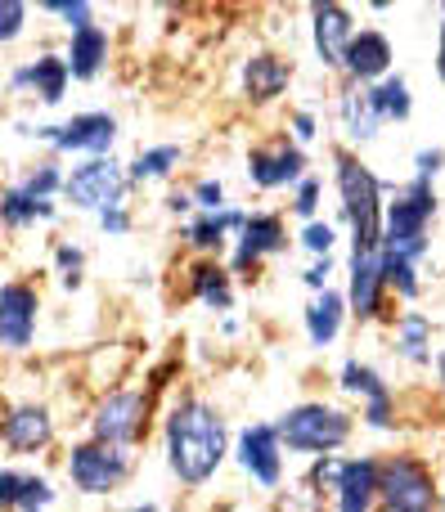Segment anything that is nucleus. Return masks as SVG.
<instances>
[{"label":"nucleus","instance_id":"nucleus-1","mask_svg":"<svg viewBox=\"0 0 445 512\" xmlns=\"http://www.w3.org/2000/svg\"><path fill=\"white\" fill-rule=\"evenodd\" d=\"M167 450L171 468L180 481H203L225 454V427L207 405H185L167 423Z\"/></svg>","mask_w":445,"mask_h":512},{"label":"nucleus","instance_id":"nucleus-2","mask_svg":"<svg viewBox=\"0 0 445 512\" xmlns=\"http://www.w3.org/2000/svg\"><path fill=\"white\" fill-rule=\"evenodd\" d=\"M338 180L342 198H347V216L356 225V256H378V180L356 158L338 162Z\"/></svg>","mask_w":445,"mask_h":512},{"label":"nucleus","instance_id":"nucleus-3","mask_svg":"<svg viewBox=\"0 0 445 512\" xmlns=\"http://www.w3.org/2000/svg\"><path fill=\"white\" fill-rule=\"evenodd\" d=\"M432 216V189L414 185L410 194H401V203L392 207V216H387V261H414V256L423 252V225H428Z\"/></svg>","mask_w":445,"mask_h":512},{"label":"nucleus","instance_id":"nucleus-4","mask_svg":"<svg viewBox=\"0 0 445 512\" xmlns=\"http://www.w3.org/2000/svg\"><path fill=\"white\" fill-rule=\"evenodd\" d=\"M284 441L293 450H333V445L347 441V418L338 409H324V405H302L284 418Z\"/></svg>","mask_w":445,"mask_h":512},{"label":"nucleus","instance_id":"nucleus-5","mask_svg":"<svg viewBox=\"0 0 445 512\" xmlns=\"http://www.w3.org/2000/svg\"><path fill=\"white\" fill-rule=\"evenodd\" d=\"M383 495L392 512H432V477L423 463L414 459H396L383 468Z\"/></svg>","mask_w":445,"mask_h":512},{"label":"nucleus","instance_id":"nucleus-6","mask_svg":"<svg viewBox=\"0 0 445 512\" xmlns=\"http://www.w3.org/2000/svg\"><path fill=\"white\" fill-rule=\"evenodd\" d=\"M68 472H72V481H77L81 490L104 495V490H113L117 481H122L126 459L117 450H108V445H81V450H72Z\"/></svg>","mask_w":445,"mask_h":512},{"label":"nucleus","instance_id":"nucleus-7","mask_svg":"<svg viewBox=\"0 0 445 512\" xmlns=\"http://www.w3.org/2000/svg\"><path fill=\"white\" fill-rule=\"evenodd\" d=\"M122 189H126V180H122V171H117L113 162H86V167H81L77 176L68 180L72 203H81V207H104V212H113V207H117Z\"/></svg>","mask_w":445,"mask_h":512},{"label":"nucleus","instance_id":"nucleus-8","mask_svg":"<svg viewBox=\"0 0 445 512\" xmlns=\"http://www.w3.org/2000/svg\"><path fill=\"white\" fill-rule=\"evenodd\" d=\"M320 481H338V512H369L374 490H383L374 463H329L320 468Z\"/></svg>","mask_w":445,"mask_h":512},{"label":"nucleus","instance_id":"nucleus-9","mask_svg":"<svg viewBox=\"0 0 445 512\" xmlns=\"http://www.w3.org/2000/svg\"><path fill=\"white\" fill-rule=\"evenodd\" d=\"M140 414H144V400L140 396H131V391H122V396H108L104 405H99V418H95L99 441H108V445L131 441V436L140 432Z\"/></svg>","mask_w":445,"mask_h":512},{"label":"nucleus","instance_id":"nucleus-10","mask_svg":"<svg viewBox=\"0 0 445 512\" xmlns=\"http://www.w3.org/2000/svg\"><path fill=\"white\" fill-rule=\"evenodd\" d=\"M32 319H36V292L23 288V283H9L0 292V333H5V346H27Z\"/></svg>","mask_w":445,"mask_h":512},{"label":"nucleus","instance_id":"nucleus-11","mask_svg":"<svg viewBox=\"0 0 445 512\" xmlns=\"http://www.w3.org/2000/svg\"><path fill=\"white\" fill-rule=\"evenodd\" d=\"M243 454V468L261 481V486H275L279 481V450H275V432L270 427H248L239 441Z\"/></svg>","mask_w":445,"mask_h":512},{"label":"nucleus","instance_id":"nucleus-12","mask_svg":"<svg viewBox=\"0 0 445 512\" xmlns=\"http://www.w3.org/2000/svg\"><path fill=\"white\" fill-rule=\"evenodd\" d=\"M117 135L113 117L104 113H90V117H72L68 126H59V131H50V140L59 144V149H108Z\"/></svg>","mask_w":445,"mask_h":512},{"label":"nucleus","instance_id":"nucleus-13","mask_svg":"<svg viewBox=\"0 0 445 512\" xmlns=\"http://www.w3.org/2000/svg\"><path fill=\"white\" fill-rule=\"evenodd\" d=\"M315 45H320L324 63L347 59V50H351V23H347V14H342L338 5H320V9H315Z\"/></svg>","mask_w":445,"mask_h":512},{"label":"nucleus","instance_id":"nucleus-14","mask_svg":"<svg viewBox=\"0 0 445 512\" xmlns=\"http://www.w3.org/2000/svg\"><path fill=\"white\" fill-rule=\"evenodd\" d=\"M5 441L9 450H36L50 441V414L45 409H14L5 423Z\"/></svg>","mask_w":445,"mask_h":512},{"label":"nucleus","instance_id":"nucleus-15","mask_svg":"<svg viewBox=\"0 0 445 512\" xmlns=\"http://www.w3.org/2000/svg\"><path fill=\"white\" fill-rule=\"evenodd\" d=\"M297 171H302V153L297 149H275V153H266V149H257L252 153V180L257 185H284V180H293Z\"/></svg>","mask_w":445,"mask_h":512},{"label":"nucleus","instance_id":"nucleus-16","mask_svg":"<svg viewBox=\"0 0 445 512\" xmlns=\"http://www.w3.org/2000/svg\"><path fill=\"white\" fill-rule=\"evenodd\" d=\"M279 243H284V230H279L275 216H252V221H243V248H239V265H252L257 256L275 252Z\"/></svg>","mask_w":445,"mask_h":512},{"label":"nucleus","instance_id":"nucleus-17","mask_svg":"<svg viewBox=\"0 0 445 512\" xmlns=\"http://www.w3.org/2000/svg\"><path fill=\"white\" fill-rule=\"evenodd\" d=\"M387 59H392V50H387V41L378 32H360L347 50V68L356 77H378L387 68Z\"/></svg>","mask_w":445,"mask_h":512},{"label":"nucleus","instance_id":"nucleus-18","mask_svg":"<svg viewBox=\"0 0 445 512\" xmlns=\"http://www.w3.org/2000/svg\"><path fill=\"white\" fill-rule=\"evenodd\" d=\"M378 279H383V256H356V274H351V301L360 315L378 310Z\"/></svg>","mask_w":445,"mask_h":512},{"label":"nucleus","instance_id":"nucleus-19","mask_svg":"<svg viewBox=\"0 0 445 512\" xmlns=\"http://www.w3.org/2000/svg\"><path fill=\"white\" fill-rule=\"evenodd\" d=\"M342 387L365 391V396H369V423L387 427V391H383V382H378L374 373L360 369V364H347V369H342Z\"/></svg>","mask_w":445,"mask_h":512},{"label":"nucleus","instance_id":"nucleus-20","mask_svg":"<svg viewBox=\"0 0 445 512\" xmlns=\"http://www.w3.org/2000/svg\"><path fill=\"white\" fill-rule=\"evenodd\" d=\"M284 81H288L284 63L270 59V54H257V59L248 63V90H252V99H270V95H279V90H284Z\"/></svg>","mask_w":445,"mask_h":512},{"label":"nucleus","instance_id":"nucleus-21","mask_svg":"<svg viewBox=\"0 0 445 512\" xmlns=\"http://www.w3.org/2000/svg\"><path fill=\"white\" fill-rule=\"evenodd\" d=\"M104 50H108L104 32H95V27L77 32V41H72V63H68V72H77V77H95V68H99V59H104Z\"/></svg>","mask_w":445,"mask_h":512},{"label":"nucleus","instance_id":"nucleus-22","mask_svg":"<svg viewBox=\"0 0 445 512\" xmlns=\"http://www.w3.org/2000/svg\"><path fill=\"white\" fill-rule=\"evenodd\" d=\"M18 81H32V86H41V99H59L63 95V81H68V63L59 59H36V68L18 72Z\"/></svg>","mask_w":445,"mask_h":512},{"label":"nucleus","instance_id":"nucleus-23","mask_svg":"<svg viewBox=\"0 0 445 512\" xmlns=\"http://www.w3.org/2000/svg\"><path fill=\"white\" fill-rule=\"evenodd\" d=\"M338 319H342V301L333 297V292H324V297L311 306V319H306V324H311V337H315V342H320V346L329 342V337L338 333Z\"/></svg>","mask_w":445,"mask_h":512},{"label":"nucleus","instance_id":"nucleus-24","mask_svg":"<svg viewBox=\"0 0 445 512\" xmlns=\"http://www.w3.org/2000/svg\"><path fill=\"white\" fill-rule=\"evenodd\" d=\"M194 288H198V297L212 301V306H230V288H225V274L216 270V265H198Z\"/></svg>","mask_w":445,"mask_h":512},{"label":"nucleus","instance_id":"nucleus-25","mask_svg":"<svg viewBox=\"0 0 445 512\" xmlns=\"http://www.w3.org/2000/svg\"><path fill=\"white\" fill-rule=\"evenodd\" d=\"M369 99H374L378 117H405V113H410V95H405V81H387V86H378Z\"/></svg>","mask_w":445,"mask_h":512},{"label":"nucleus","instance_id":"nucleus-26","mask_svg":"<svg viewBox=\"0 0 445 512\" xmlns=\"http://www.w3.org/2000/svg\"><path fill=\"white\" fill-rule=\"evenodd\" d=\"M374 117H378V108H374V99H347V122H351V135H374Z\"/></svg>","mask_w":445,"mask_h":512},{"label":"nucleus","instance_id":"nucleus-27","mask_svg":"<svg viewBox=\"0 0 445 512\" xmlns=\"http://www.w3.org/2000/svg\"><path fill=\"white\" fill-rule=\"evenodd\" d=\"M5 216H9L14 225L27 221V216H50V203H36L32 194H18V189H14V194L5 198Z\"/></svg>","mask_w":445,"mask_h":512},{"label":"nucleus","instance_id":"nucleus-28","mask_svg":"<svg viewBox=\"0 0 445 512\" xmlns=\"http://www.w3.org/2000/svg\"><path fill=\"white\" fill-rule=\"evenodd\" d=\"M180 158V149H153V153H144L140 162H135V176H167V167Z\"/></svg>","mask_w":445,"mask_h":512},{"label":"nucleus","instance_id":"nucleus-29","mask_svg":"<svg viewBox=\"0 0 445 512\" xmlns=\"http://www.w3.org/2000/svg\"><path fill=\"white\" fill-rule=\"evenodd\" d=\"M230 225H239V216H212V221L194 225V243H198V248H216V243H221V234L230 230Z\"/></svg>","mask_w":445,"mask_h":512},{"label":"nucleus","instance_id":"nucleus-30","mask_svg":"<svg viewBox=\"0 0 445 512\" xmlns=\"http://www.w3.org/2000/svg\"><path fill=\"white\" fill-rule=\"evenodd\" d=\"M405 355L410 360H423V346H428V319H419V315H410L405 319Z\"/></svg>","mask_w":445,"mask_h":512},{"label":"nucleus","instance_id":"nucleus-31","mask_svg":"<svg viewBox=\"0 0 445 512\" xmlns=\"http://www.w3.org/2000/svg\"><path fill=\"white\" fill-rule=\"evenodd\" d=\"M59 185V176H54V167H41V176H32V185H27V194L36 198V203H45V194Z\"/></svg>","mask_w":445,"mask_h":512},{"label":"nucleus","instance_id":"nucleus-32","mask_svg":"<svg viewBox=\"0 0 445 512\" xmlns=\"http://www.w3.org/2000/svg\"><path fill=\"white\" fill-rule=\"evenodd\" d=\"M18 504H27V508L50 504V486H45V481H23V499H18Z\"/></svg>","mask_w":445,"mask_h":512},{"label":"nucleus","instance_id":"nucleus-33","mask_svg":"<svg viewBox=\"0 0 445 512\" xmlns=\"http://www.w3.org/2000/svg\"><path fill=\"white\" fill-rule=\"evenodd\" d=\"M329 243H333V230H329V225H311V230H306V248L329 252Z\"/></svg>","mask_w":445,"mask_h":512},{"label":"nucleus","instance_id":"nucleus-34","mask_svg":"<svg viewBox=\"0 0 445 512\" xmlns=\"http://www.w3.org/2000/svg\"><path fill=\"white\" fill-rule=\"evenodd\" d=\"M0 18H5V23H0V36L9 41V36L18 32V18H23V5H5V9H0Z\"/></svg>","mask_w":445,"mask_h":512},{"label":"nucleus","instance_id":"nucleus-35","mask_svg":"<svg viewBox=\"0 0 445 512\" xmlns=\"http://www.w3.org/2000/svg\"><path fill=\"white\" fill-rule=\"evenodd\" d=\"M50 9H54V14H63V18H77V27H81V32H86V27H90V23H86V14H90L86 5H50Z\"/></svg>","mask_w":445,"mask_h":512},{"label":"nucleus","instance_id":"nucleus-36","mask_svg":"<svg viewBox=\"0 0 445 512\" xmlns=\"http://www.w3.org/2000/svg\"><path fill=\"white\" fill-rule=\"evenodd\" d=\"M311 207H315V185H302V194H297V212H311Z\"/></svg>","mask_w":445,"mask_h":512},{"label":"nucleus","instance_id":"nucleus-37","mask_svg":"<svg viewBox=\"0 0 445 512\" xmlns=\"http://www.w3.org/2000/svg\"><path fill=\"white\" fill-rule=\"evenodd\" d=\"M198 198H203V207H216L221 203V185H203L198 189Z\"/></svg>","mask_w":445,"mask_h":512},{"label":"nucleus","instance_id":"nucleus-38","mask_svg":"<svg viewBox=\"0 0 445 512\" xmlns=\"http://www.w3.org/2000/svg\"><path fill=\"white\" fill-rule=\"evenodd\" d=\"M104 225L108 230H126V216L122 212H104Z\"/></svg>","mask_w":445,"mask_h":512},{"label":"nucleus","instance_id":"nucleus-39","mask_svg":"<svg viewBox=\"0 0 445 512\" xmlns=\"http://www.w3.org/2000/svg\"><path fill=\"white\" fill-rule=\"evenodd\" d=\"M306 279H311V283H315V288H320V283H324V279H329V261H324V265H315V270H311V274H306Z\"/></svg>","mask_w":445,"mask_h":512},{"label":"nucleus","instance_id":"nucleus-40","mask_svg":"<svg viewBox=\"0 0 445 512\" xmlns=\"http://www.w3.org/2000/svg\"><path fill=\"white\" fill-rule=\"evenodd\" d=\"M437 162H441V153H423L419 167H423V171H437Z\"/></svg>","mask_w":445,"mask_h":512},{"label":"nucleus","instance_id":"nucleus-41","mask_svg":"<svg viewBox=\"0 0 445 512\" xmlns=\"http://www.w3.org/2000/svg\"><path fill=\"white\" fill-rule=\"evenodd\" d=\"M441 77H445V41H441Z\"/></svg>","mask_w":445,"mask_h":512},{"label":"nucleus","instance_id":"nucleus-42","mask_svg":"<svg viewBox=\"0 0 445 512\" xmlns=\"http://www.w3.org/2000/svg\"><path fill=\"white\" fill-rule=\"evenodd\" d=\"M441 378H445V355H441Z\"/></svg>","mask_w":445,"mask_h":512},{"label":"nucleus","instance_id":"nucleus-43","mask_svg":"<svg viewBox=\"0 0 445 512\" xmlns=\"http://www.w3.org/2000/svg\"><path fill=\"white\" fill-rule=\"evenodd\" d=\"M135 512H158V508H135Z\"/></svg>","mask_w":445,"mask_h":512}]
</instances>
